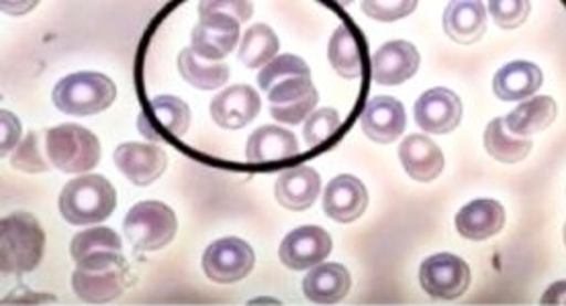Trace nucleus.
<instances>
[{
	"label": "nucleus",
	"instance_id": "1",
	"mask_svg": "<svg viewBox=\"0 0 566 306\" xmlns=\"http://www.w3.org/2000/svg\"><path fill=\"white\" fill-rule=\"evenodd\" d=\"M76 270L72 288L91 305L113 303L129 282V266L123 257V241L108 226H91L74 235L70 245Z\"/></svg>",
	"mask_w": 566,
	"mask_h": 306
},
{
	"label": "nucleus",
	"instance_id": "2",
	"mask_svg": "<svg viewBox=\"0 0 566 306\" xmlns=\"http://www.w3.org/2000/svg\"><path fill=\"white\" fill-rule=\"evenodd\" d=\"M258 84L269 94L270 115L284 125H298L315 113L319 93L311 81V70L303 57L279 55L262 67Z\"/></svg>",
	"mask_w": 566,
	"mask_h": 306
},
{
	"label": "nucleus",
	"instance_id": "3",
	"mask_svg": "<svg viewBox=\"0 0 566 306\" xmlns=\"http://www.w3.org/2000/svg\"><path fill=\"white\" fill-rule=\"evenodd\" d=\"M117 207V192L105 176L84 173L70 180L60 194V213L70 225H98Z\"/></svg>",
	"mask_w": 566,
	"mask_h": 306
},
{
	"label": "nucleus",
	"instance_id": "4",
	"mask_svg": "<svg viewBox=\"0 0 566 306\" xmlns=\"http://www.w3.org/2000/svg\"><path fill=\"white\" fill-rule=\"evenodd\" d=\"M45 233L38 217L13 213L0 225V266L4 274H28L40 266Z\"/></svg>",
	"mask_w": 566,
	"mask_h": 306
},
{
	"label": "nucleus",
	"instance_id": "5",
	"mask_svg": "<svg viewBox=\"0 0 566 306\" xmlns=\"http://www.w3.org/2000/svg\"><path fill=\"white\" fill-rule=\"evenodd\" d=\"M55 107L74 117H91L107 110L117 98V86L105 74L76 72L55 84Z\"/></svg>",
	"mask_w": 566,
	"mask_h": 306
},
{
	"label": "nucleus",
	"instance_id": "6",
	"mask_svg": "<svg viewBox=\"0 0 566 306\" xmlns=\"http://www.w3.org/2000/svg\"><path fill=\"white\" fill-rule=\"evenodd\" d=\"M45 154L64 173H86L101 161V141L81 125H57L45 134Z\"/></svg>",
	"mask_w": 566,
	"mask_h": 306
},
{
	"label": "nucleus",
	"instance_id": "7",
	"mask_svg": "<svg viewBox=\"0 0 566 306\" xmlns=\"http://www.w3.org/2000/svg\"><path fill=\"white\" fill-rule=\"evenodd\" d=\"M176 229L175 211L158 200L137 202L123 223L127 240L142 252H158L166 247L175 240Z\"/></svg>",
	"mask_w": 566,
	"mask_h": 306
},
{
	"label": "nucleus",
	"instance_id": "8",
	"mask_svg": "<svg viewBox=\"0 0 566 306\" xmlns=\"http://www.w3.org/2000/svg\"><path fill=\"white\" fill-rule=\"evenodd\" d=\"M419 284L433 298L454 300L471 286V267L452 253H436L419 267Z\"/></svg>",
	"mask_w": 566,
	"mask_h": 306
},
{
	"label": "nucleus",
	"instance_id": "9",
	"mask_svg": "<svg viewBox=\"0 0 566 306\" xmlns=\"http://www.w3.org/2000/svg\"><path fill=\"white\" fill-rule=\"evenodd\" d=\"M199 14L201 19L190 35V50L202 60L221 62L238 45L242 23L233 17L216 11L199 9Z\"/></svg>",
	"mask_w": 566,
	"mask_h": 306
},
{
	"label": "nucleus",
	"instance_id": "10",
	"mask_svg": "<svg viewBox=\"0 0 566 306\" xmlns=\"http://www.w3.org/2000/svg\"><path fill=\"white\" fill-rule=\"evenodd\" d=\"M256 264L254 250L240 238L217 240L205 250L202 270L217 284H231L245 278Z\"/></svg>",
	"mask_w": 566,
	"mask_h": 306
},
{
	"label": "nucleus",
	"instance_id": "11",
	"mask_svg": "<svg viewBox=\"0 0 566 306\" xmlns=\"http://www.w3.org/2000/svg\"><path fill=\"white\" fill-rule=\"evenodd\" d=\"M334 241L322 226H298L291 231L279 250L284 266L301 272L310 267L322 266L325 257L332 253Z\"/></svg>",
	"mask_w": 566,
	"mask_h": 306
},
{
	"label": "nucleus",
	"instance_id": "12",
	"mask_svg": "<svg viewBox=\"0 0 566 306\" xmlns=\"http://www.w3.org/2000/svg\"><path fill=\"white\" fill-rule=\"evenodd\" d=\"M190 108L178 96H158L149 103L148 113L139 117V131L149 141H164L168 137H182L189 131Z\"/></svg>",
	"mask_w": 566,
	"mask_h": 306
},
{
	"label": "nucleus",
	"instance_id": "13",
	"mask_svg": "<svg viewBox=\"0 0 566 306\" xmlns=\"http://www.w3.org/2000/svg\"><path fill=\"white\" fill-rule=\"evenodd\" d=\"M462 120V101L448 88H432L416 103V123L426 134H452Z\"/></svg>",
	"mask_w": 566,
	"mask_h": 306
},
{
	"label": "nucleus",
	"instance_id": "14",
	"mask_svg": "<svg viewBox=\"0 0 566 306\" xmlns=\"http://www.w3.org/2000/svg\"><path fill=\"white\" fill-rule=\"evenodd\" d=\"M115 163L135 187H149L166 172L168 156L163 147L132 141L117 147Z\"/></svg>",
	"mask_w": 566,
	"mask_h": 306
},
{
	"label": "nucleus",
	"instance_id": "15",
	"mask_svg": "<svg viewBox=\"0 0 566 306\" xmlns=\"http://www.w3.org/2000/svg\"><path fill=\"white\" fill-rule=\"evenodd\" d=\"M418 48L409 41H387L373 57V81L380 86H399L419 70Z\"/></svg>",
	"mask_w": 566,
	"mask_h": 306
},
{
	"label": "nucleus",
	"instance_id": "16",
	"mask_svg": "<svg viewBox=\"0 0 566 306\" xmlns=\"http://www.w3.org/2000/svg\"><path fill=\"white\" fill-rule=\"evenodd\" d=\"M262 108L260 94L248 84H235L217 94L211 103V117L223 129H243L256 119Z\"/></svg>",
	"mask_w": 566,
	"mask_h": 306
},
{
	"label": "nucleus",
	"instance_id": "17",
	"mask_svg": "<svg viewBox=\"0 0 566 306\" xmlns=\"http://www.w3.org/2000/svg\"><path fill=\"white\" fill-rule=\"evenodd\" d=\"M360 125L368 139H373L380 146H387L397 141L399 135L405 131V125H407L405 107L391 96H375L363 108Z\"/></svg>",
	"mask_w": 566,
	"mask_h": 306
},
{
	"label": "nucleus",
	"instance_id": "18",
	"mask_svg": "<svg viewBox=\"0 0 566 306\" xmlns=\"http://www.w3.org/2000/svg\"><path fill=\"white\" fill-rule=\"evenodd\" d=\"M368 207V190L350 173L334 178L324 194V211L337 223H352L365 214Z\"/></svg>",
	"mask_w": 566,
	"mask_h": 306
},
{
	"label": "nucleus",
	"instance_id": "19",
	"mask_svg": "<svg viewBox=\"0 0 566 306\" xmlns=\"http://www.w3.org/2000/svg\"><path fill=\"white\" fill-rule=\"evenodd\" d=\"M405 172L418 182H432L444 170V154L426 135H409L399 147Z\"/></svg>",
	"mask_w": 566,
	"mask_h": 306
},
{
	"label": "nucleus",
	"instance_id": "20",
	"mask_svg": "<svg viewBox=\"0 0 566 306\" xmlns=\"http://www.w3.org/2000/svg\"><path fill=\"white\" fill-rule=\"evenodd\" d=\"M322 178L310 166H297L291 170H284L276 187L274 197L289 211H307L311 204L319 197Z\"/></svg>",
	"mask_w": 566,
	"mask_h": 306
},
{
	"label": "nucleus",
	"instance_id": "21",
	"mask_svg": "<svg viewBox=\"0 0 566 306\" xmlns=\"http://www.w3.org/2000/svg\"><path fill=\"white\" fill-rule=\"evenodd\" d=\"M505 226V209L491 199L472 200L457 214V229L464 240L485 241Z\"/></svg>",
	"mask_w": 566,
	"mask_h": 306
},
{
	"label": "nucleus",
	"instance_id": "22",
	"mask_svg": "<svg viewBox=\"0 0 566 306\" xmlns=\"http://www.w3.org/2000/svg\"><path fill=\"white\" fill-rule=\"evenodd\" d=\"M350 272L342 264L313 267L303 279V294L315 305H337L350 293Z\"/></svg>",
	"mask_w": 566,
	"mask_h": 306
},
{
	"label": "nucleus",
	"instance_id": "23",
	"mask_svg": "<svg viewBox=\"0 0 566 306\" xmlns=\"http://www.w3.org/2000/svg\"><path fill=\"white\" fill-rule=\"evenodd\" d=\"M297 137L276 125H264L250 135L245 158L252 163H274L298 156Z\"/></svg>",
	"mask_w": 566,
	"mask_h": 306
},
{
	"label": "nucleus",
	"instance_id": "24",
	"mask_svg": "<svg viewBox=\"0 0 566 306\" xmlns=\"http://www.w3.org/2000/svg\"><path fill=\"white\" fill-rule=\"evenodd\" d=\"M544 82L542 70L532 62H510L501 67L493 78V91L501 101H524L534 98Z\"/></svg>",
	"mask_w": 566,
	"mask_h": 306
},
{
	"label": "nucleus",
	"instance_id": "25",
	"mask_svg": "<svg viewBox=\"0 0 566 306\" xmlns=\"http://www.w3.org/2000/svg\"><path fill=\"white\" fill-rule=\"evenodd\" d=\"M446 35L460 45H472L485 35L486 9L481 2H450L444 13Z\"/></svg>",
	"mask_w": 566,
	"mask_h": 306
},
{
	"label": "nucleus",
	"instance_id": "26",
	"mask_svg": "<svg viewBox=\"0 0 566 306\" xmlns=\"http://www.w3.org/2000/svg\"><path fill=\"white\" fill-rule=\"evenodd\" d=\"M329 64L337 76L346 81H358L365 74V52L358 35L348 25H339L329 40L327 48Z\"/></svg>",
	"mask_w": 566,
	"mask_h": 306
},
{
	"label": "nucleus",
	"instance_id": "27",
	"mask_svg": "<svg viewBox=\"0 0 566 306\" xmlns=\"http://www.w3.org/2000/svg\"><path fill=\"white\" fill-rule=\"evenodd\" d=\"M556 110L558 107L551 96H534L510 113L505 117V125L513 135L527 139L530 135L548 129L556 119Z\"/></svg>",
	"mask_w": 566,
	"mask_h": 306
},
{
	"label": "nucleus",
	"instance_id": "28",
	"mask_svg": "<svg viewBox=\"0 0 566 306\" xmlns=\"http://www.w3.org/2000/svg\"><path fill=\"white\" fill-rule=\"evenodd\" d=\"M178 72L185 82L199 91H216L230 81V67L221 62L202 60L190 48L178 55Z\"/></svg>",
	"mask_w": 566,
	"mask_h": 306
},
{
	"label": "nucleus",
	"instance_id": "29",
	"mask_svg": "<svg viewBox=\"0 0 566 306\" xmlns=\"http://www.w3.org/2000/svg\"><path fill=\"white\" fill-rule=\"evenodd\" d=\"M485 149L491 158L503 163H517L526 160L527 154L532 151V139H524L513 135L505 119H493L489 123L485 131Z\"/></svg>",
	"mask_w": 566,
	"mask_h": 306
},
{
	"label": "nucleus",
	"instance_id": "30",
	"mask_svg": "<svg viewBox=\"0 0 566 306\" xmlns=\"http://www.w3.org/2000/svg\"><path fill=\"white\" fill-rule=\"evenodd\" d=\"M279 48H281V43H279L276 33L269 25L258 23V25L248 29L243 33L238 60L250 70H258L260 66L266 67L272 60L279 57L276 55L279 54Z\"/></svg>",
	"mask_w": 566,
	"mask_h": 306
},
{
	"label": "nucleus",
	"instance_id": "31",
	"mask_svg": "<svg viewBox=\"0 0 566 306\" xmlns=\"http://www.w3.org/2000/svg\"><path fill=\"white\" fill-rule=\"evenodd\" d=\"M339 129V115L336 108H319L305 120L303 127V137L307 141V146L317 147L329 141Z\"/></svg>",
	"mask_w": 566,
	"mask_h": 306
},
{
	"label": "nucleus",
	"instance_id": "32",
	"mask_svg": "<svg viewBox=\"0 0 566 306\" xmlns=\"http://www.w3.org/2000/svg\"><path fill=\"white\" fill-rule=\"evenodd\" d=\"M13 168L21 172L40 173L48 170V161L43 160L40 151V135L29 134L19 147L14 149Z\"/></svg>",
	"mask_w": 566,
	"mask_h": 306
},
{
	"label": "nucleus",
	"instance_id": "33",
	"mask_svg": "<svg viewBox=\"0 0 566 306\" xmlns=\"http://www.w3.org/2000/svg\"><path fill=\"white\" fill-rule=\"evenodd\" d=\"M489 11L501 29H517L530 14V2L526 0H493V2H489Z\"/></svg>",
	"mask_w": 566,
	"mask_h": 306
},
{
	"label": "nucleus",
	"instance_id": "34",
	"mask_svg": "<svg viewBox=\"0 0 566 306\" xmlns=\"http://www.w3.org/2000/svg\"><path fill=\"white\" fill-rule=\"evenodd\" d=\"M418 2H405V0H366L363 2V9L370 19H377V21H385V23H391L397 19H403L416 11Z\"/></svg>",
	"mask_w": 566,
	"mask_h": 306
},
{
	"label": "nucleus",
	"instance_id": "35",
	"mask_svg": "<svg viewBox=\"0 0 566 306\" xmlns=\"http://www.w3.org/2000/svg\"><path fill=\"white\" fill-rule=\"evenodd\" d=\"M199 9H205V11H216V13L228 14V17H233V19H238L240 23H245V21H250V17H252V4L250 2H235V0H230V2H226V0H211V2H201L199 4Z\"/></svg>",
	"mask_w": 566,
	"mask_h": 306
},
{
	"label": "nucleus",
	"instance_id": "36",
	"mask_svg": "<svg viewBox=\"0 0 566 306\" xmlns=\"http://www.w3.org/2000/svg\"><path fill=\"white\" fill-rule=\"evenodd\" d=\"M0 123H2V154H9L11 149H17L21 144V120L14 117L13 113L2 110L0 113Z\"/></svg>",
	"mask_w": 566,
	"mask_h": 306
},
{
	"label": "nucleus",
	"instance_id": "37",
	"mask_svg": "<svg viewBox=\"0 0 566 306\" xmlns=\"http://www.w3.org/2000/svg\"><path fill=\"white\" fill-rule=\"evenodd\" d=\"M542 305H566V279L554 282L553 286L544 293Z\"/></svg>",
	"mask_w": 566,
	"mask_h": 306
},
{
	"label": "nucleus",
	"instance_id": "38",
	"mask_svg": "<svg viewBox=\"0 0 566 306\" xmlns=\"http://www.w3.org/2000/svg\"><path fill=\"white\" fill-rule=\"evenodd\" d=\"M565 245H566V225H565Z\"/></svg>",
	"mask_w": 566,
	"mask_h": 306
}]
</instances>
